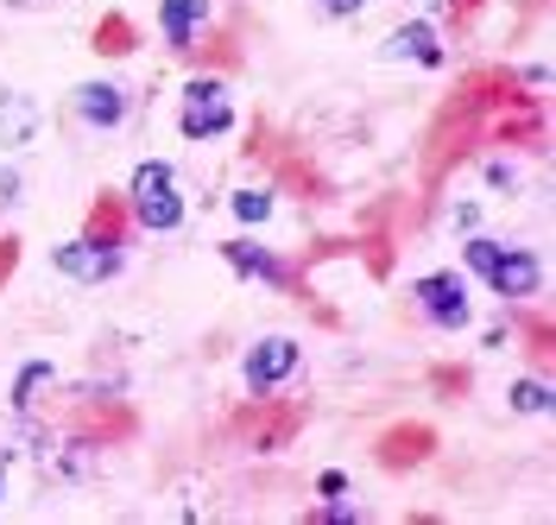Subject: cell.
Segmentation results:
<instances>
[{
	"label": "cell",
	"instance_id": "obj_1",
	"mask_svg": "<svg viewBox=\"0 0 556 525\" xmlns=\"http://www.w3.org/2000/svg\"><path fill=\"white\" fill-rule=\"evenodd\" d=\"M462 266H468V273H481L500 298H531V291H538V253H525V247L468 241V247H462Z\"/></svg>",
	"mask_w": 556,
	"mask_h": 525
},
{
	"label": "cell",
	"instance_id": "obj_2",
	"mask_svg": "<svg viewBox=\"0 0 556 525\" xmlns=\"http://www.w3.org/2000/svg\"><path fill=\"white\" fill-rule=\"evenodd\" d=\"M134 215H139V228H152V235H172L184 222V190H177V172L165 159H146L134 172Z\"/></svg>",
	"mask_w": 556,
	"mask_h": 525
},
{
	"label": "cell",
	"instance_id": "obj_3",
	"mask_svg": "<svg viewBox=\"0 0 556 525\" xmlns=\"http://www.w3.org/2000/svg\"><path fill=\"white\" fill-rule=\"evenodd\" d=\"M177 127H184V140H215V134H228V127H235L228 89H222L215 76H190V83H184V108H177Z\"/></svg>",
	"mask_w": 556,
	"mask_h": 525
},
{
	"label": "cell",
	"instance_id": "obj_4",
	"mask_svg": "<svg viewBox=\"0 0 556 525\" xmlns=\"http://www.w3.org/2000/svg\"><path fill=\"white\" fill-rule=\"evenodd\" d=\"M121 241H64V247H51V266L64 273V279H76V285H102V279H114L121 273Z\"/></svg>",
	"mask_w": 556,
	"mask_h": 525
},
{
	"label": "cell",
	"instance_id": "obj_5",
	"mask_svg": "<svg viewBox=\"0 0 556 525\" xmlns=\"http://www.w3.org/2000/svg\"><path fill=\"white\" fill-rule=\"evenodd\" d=\"M412 298L424 304V316H430L437 329H462V323H468V279H462V273H424Z\"/></svg>",
	"mask_w": 556,
	"mask_h": 525
},
{
	"label": "cell",
	"instance_id": "obj_6",
	"mask_svg": "<svg viewBox=\"0 0 556 525\" xmlns=\"http://www.w3.org/2000/svg\"><path fill=\"white\" fill-rule=\"evenodd\" d=\"M241 374L253 392H273V386H285L291 374H298V342H285V336H266V342H253L241 361Z\"/></svg>",
	"mask_w": 556,
	"mask_h": 525
},
{
	"label": "cell",
	"instance_id": "obj_7",
	"mask_svg": "<svg viewBox=\"0 0 556 525\" xmlns=\"http://www.w3.org/2000/svg\"><path fill=\"white\" fill-rule=\"evenodd\" d=\"M70 102H76V114H83L89 127H121V121H127V89H121V83H102V76L83 83Z\"/></svg>",
	"mask_w": 556,
	"mask_h": 525
},
{
	"label": "cell",
	"instance_id": "obj_8",
	"mask_svg": "<svg viewBox=\"0 0 556 525\" xmlns=\"http://www.w3.org/2000/svg\"><path fill=\"white\" fill-rule=\"evenodd\" d=\"M208 13H215V0H159V33H165V45L184 51L208 26Z\"/></svg>",
	"mask_w": 556,
	"mask_h": 525
},
{
	"label": "cell",
	"instance_id": "obj_9",
	"mask_svg": "<svg viewBox=\"0 0 556 525\" xmlns=\"http://www.w3.org/2000/svg\"><path fill=\"white\" fill-rule=\"evenodd\" d=\"M386 58H399V64H424V71H437V64H443V45H437V33H430L424 20H412V26H399V33L386 38Z\"/></svg>",
	"mask_w": 556,
	"mask_h": 525
},
{
	"label": "cell",
	"instance_id": "obj_10",
	"mask_svg": "<svg viewBox=\"0 0 556 525\" xmlns=\"http://www.w3.org/2000/svg\"><path fill=\"white\" fill-rule=\"evenodd\" d=\"M222 260H228L241 279H266V285L285 279V260H278L273 247H260V241H228L222 247Z\"/></svg>",
	"mask_w": 556,
	"mask_h": 525
},
{
	"label": "cell",
	"instance_id": "obj_11",
	"mask_svg": "<svg viewBox=\"0 0 556 525\" xmlns=\"http://www.w3.org/2000/svg\"><path fill=\"white\" fill-rule=\"evenodd\" d=\"M38 134V102L20 89H0V146H26Z\"/></svg>",
	"mask_w": 556,
	"mask_h": 525
},
{
	"label": "cell",
	"instance_id": "obj_12",
	"mask_svg": "<svg viewBox=\"0 0 556 525\" xmlns=\"http://www.w3.org/2000/svg\"><path fill=\"white\" fill-rule=\"evenodd\" d=\"M235 215H241L247 228H260V222L273 215V190H241V197H235Z\"/></svg>",
	"mask_w": 556,
	"mask_h": 525
},
{
	"label": "cell",
	"instance_id": "obj_13",
	"mask_svg": "<svg viewBox=\"0 0 556 525\" xmlns=\"http://www.w3.org/2000/svg\"><path fill=\"white\" fill-rule=\"evenodd\" d=\"M513 412H551V386L519 380V386H513Z\"/></svg>",
	"mask_w": 556,
	"mask_h": 525
},
{
	"label": "cell",
	"instance_id": "obj_14",
	"mask_svg": "<svg viewBox=\"0 0 556 525\" xmlns=\"http://www.w3.org/2000/svg\"><path fill=\"white\" fill-rule=\"evenodd\" d=\"M45 380H51V361H33V367L20 374V386H13V405L26 412V405H33V392H38V386H45Z\"/></svg>",
	"mask_w": 556,
	"mask_h": 525
},
{
	"label": "cell",
	"instance_id": "obj_15",
	"mask_svg": "<svg viewBox=\"0 0 556 525\" xmlns=\"http://www.w3.org/2000/svg\"><path fill=\"white\" fill-rule=\"evenodd\" d=\"M323 7H329V13H361L367 0H323Z\"/></svg>",
	"mask_w": 556,
	"mask_h": 525
},
{
	"label": "cell",
	"instance_id": "obj_16",
	"mask_svg": "<svg viewBox=\"0 0 556 525\" xmlns=\"http://www.w3.org/2000/svg\"><path fill=\"white\" fill-rule=\"evenodd\" d=\"M0 493H7V475H0Z\"/></svg>",
	"mask_w": 556,
	"mask_h": 525
}]
</instances>
